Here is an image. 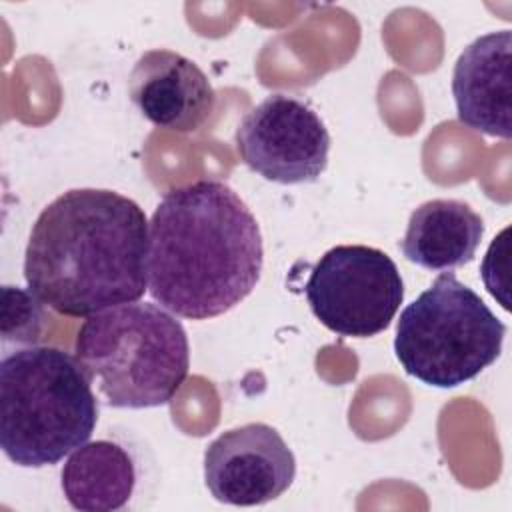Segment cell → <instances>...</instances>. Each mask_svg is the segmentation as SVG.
I'll list each match as a JSON object with an SVG mask.
<instances>
[{"label": "cell", "instance_id": "cell-10", "mask_svg": "<svg viewBox=\"0 0 512 512\" xmlns=\"http://www.w3.org/2000/svg\"><path fill=\"white\" fill-rule=\"evenodd\" d=\"M512 32H488L468 44L452 72V94L462 124L488 136H512Z\"/></svg>", "mask_w": 512, "mask_h": 512}, {"label": "cell", "instance_id": "cell-12", "mask_svg": "<svg viewBox=\"0 0 512 512\" xmlns=\"http://www.w3.org/2000/svg\"><path fill=\"white\" fill-rule=\"evenodd\" d=\"M62 492L68 504L84 512H112L128 504L136 488V464L114 440L86 442L62 468Z\"/></svg>", "mask_w": 512, "mask_h": 512}, {"label": "cell", "instance_id": "cell-7", "mask_svg": "<svg viewBox=\"0 0 512 512\" xmlns=\"http://www.w3.org/2000/svg\"><path fill=\"white\" fill-rule=\"evenodd\" d=\"M234 140L242 162L270 182H316L328 166L330 134L324 122L288 94H270L248 110Z\"/></svg>", "mask_w": 512, "mask_h": 512}, {"label": "cell", "instance_id": "cell-13", "mask_svg": "<svg viewBox=\"0 0 512 512\" xmlns=\"http://www.w3.org/2000/svg\"><path fill=\"white\" fill-rule=\"evenodd\" d=\"M42 300L18 286L2 288V336L16 344H34L44 328Z\"/></svg>", "mask_w": 512, "mask_h": 512}, {"label": "cell", "instance_id": "cell-11", "mask_svg": "<svg viewBox=\"0 0 512 512\" xmlns=\"http://www.w3.org/2000/svg\"><path fill=\"white\" fill-rule=\"evenodd\" d=\"M482 236L484 222L466 202L436 198L410 214L400 248L426 270H452L474 260Z\"/></svg>", "mask_w": 512, "mask_h": 512}, {"label": "cell", "instance_id": "cell-2", "mask_svg": "<svg viewBox=\"0 0 512 512\" xmlns=\"http://www.w3.org/2000/svg\"><path fill=\"white\" fill-rule=\"evenodd\" d=\"M262 234L246 202L220 180L164 194L148 224V292L168 312L208 320L258 284Z\"/></svg>", "mask_w": 512, "mask_h": 512}, {"label": "cell", "instance_id": "cell-6", "mask_svg": "<svg viewBox=\"0 0 512 512\" xmlns=\"http://www.w3.org/2000/svg\"><path fill=\"white\" fill-rule=\"evenodd\" d=\"M312 314L340 336L370 338L396 316L404 284L394 260L372 246L330 248L312 266L304 286Z\"/></svg>", "mask_w": 512, "mask_h": 512}, {"label": "cell", "instance_id": "cell-3", "mask_svg": "<svg viewBox=\"0 0 512 512\" xmlns=\"http://www.w3.org/2000/svg\"><path fill=\"white\" fill-rule=\"evenodd\" d=\"M98 422L92 380L76 356L28 346L0 364V446L22 468H42L86 444Z\"/></svg>", "mask_w": 512, "mask_h": 512}, {"label": "cell", "instance_id": "cell-9", "mask_svg": "<svg viewBox=\"0 0 512 512\" xmlns=\"http://www.w3.org/2000/svg\"><path fill=\"white\" fill-rule=\"evenodd\" d=\"M128 94L154 126L182 134L196 132L216 104L214 88L200 66L164 48L148 50L136 60Z\"/></svg>", "mask_w": 512, "mask_h": 512}, {"label": "cell", "instance_id": "cell-8", "mask_svg": "<svg viewBox=\"0 0 512 512\" xmlns=\"http://www.w3.org/2000/svg\"><path fill=\"white\" fill-rule=\"evenodd\" d=\"M296 460L280 432L250 422L222 432L204 450V482L230 506H260L288 490Z\"/></svg>", "mask_w": 512, "mask_h": 512}, {"label": "cell", "instance_id": "cell-5", "mask_svg": "<svg viewBox=\"0 0 512 512\" xmlns=\"http://www.w3.org/2000/svg\"><path fill=\"white\" fill-rule=\"evenodd\" d=\"M506 326L452 272L440 274L396 324L394 352L416 380L454 388L476 378L502 352Z\"/></svg>", "mask_w": 512, "mask_h": 512}, {"label": "cell", "instance_id": "cell-4", "mask_svg": "<svg viewBox=\"0 0 512 512\" xmlns=\"http://www.w3.org/2000/svg\"><path fill=\"white\" fill-rule=\"evenodd\" d=\"M74 352L112 408L168 404L190 366L184 326L150 302H128L88 316Z\"/></svg>", "mask_w": 512, "mask_h": 512}, {"label": "cell", "instance_id": "cell-1", "mask_svg": "<svg viewBox=\"0 0 512 512\" xmlns=\"http://www.w3.org/2000/svg\"><path fill=\"white\" fill-rule=\"evenodd\" d=\"M28 290L64 316H92L148 290V220L128 196L74 188L36 218L26 252Z\"/></svg>", "mask_w": 512, "mask_h": 512}]
</instances>
